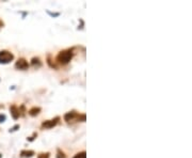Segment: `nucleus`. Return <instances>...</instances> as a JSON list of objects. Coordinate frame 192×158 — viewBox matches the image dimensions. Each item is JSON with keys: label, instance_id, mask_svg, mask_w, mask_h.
<instances>
[{"label": "nucleus", "instance_id": "14", "mask_svg": "<svg viewBox=\"0 0 192 158\" xmlns=\"http://www.w3.org/2000/svg\"><path fill=\"white\" fill-rule=\"evenodd\" d=\"M36 137H38V133H33V135H32L31 137L27 138V140H28L29 142H32V141L34 140V139H35V138H36Z\"/></svg>", "mask_w": 192, "mask_h": 158}, {"label": "nucleus", "instance_id": "10", "mask_svg": "<svg viewBox=\"0 0 192 158\" xmlns=\"http://www.w3.org/2000/svg\"><path fill=\"white\" fill-rule=\"evenodd\" d=\"M46 62H47V64L49 65V67L55 68V70H58V65H57L56 62H53V60L51 59V55H48V56H47V60H46Z\"/></svg>", "mask_w": 192, "mask_h": 158}, {"label": "nucleus", "instance_id": "15", "mask_svg": "<svg viewBox=\"0 0 192 158\" xmlns=\"http://www.w3.org/2000/svg\"><path fill=\"white\" fill-rule=\"evenodd\" d=\"M17 129H19V125H18V124H16L15 126H13L12 128H10V130H9V131H10V133H13V131H16Z\"/></svg>", "mask_w": 192, "mask_h": 158}, {"label": "nucleus", "instance_id": "18", "mask_svg": "<svg viewBox=\"0 0 192 158\" xmlns=\"http://www.w3.org/2000/svg\"><path fill=\"white\" fill-rule=\"evenodd\" d=\"M4 27V23L2 21V19H0V28H3Z\"/></svg>", "mask_w": 192, "mask_h": 158}, {"label": "nucleus", "instance_id": "12", "mask_svg": "<svg viewBox=\"0 0 192 158\" xmlns=\"http://www.w3.org/2000/svg\"><path fill=\"white\" fill-rule=\"evenodd\" d=\"M57 158H67V157L64 152H62L61 150H58V152H57Z\"/></svg>", "mask_w": 192, "mask_h": 158}, {"label": "nucleus", "instance_id": "8", "mask_svg": "<svg viewBox=\"0 0 192 158\" xmlns=\"http://www.w3.org/2000/svg\"><path fill=\"white\" fill-rule=\"evenodd\" d=\"M31 65L33 67H35V68H40V67L43 65V63L38 57H34V58H32L31 59Z\"/></svg>", "mask_w": 192, "mask_h": 158}, {"label": "nucleus", "instance_id": "9", "mask_svg": "<svg viewBox=\"0 0 192 158\" xmlns=\"http://www.w3.org/2000/svg\"><path fill=\"white\" fill-rule=\"evenodd\" d=\"M41 111H42V109L40 108V107H32V108L28 111V113L30 116H36L40 114Z\"/></svg>", "mask_w": 192, "mask_h": 158}, {"label": "nucleus", "instance_id": "5", "mask_svg": "<svg viewBox=\"0 0 192 158\" xmlns=\"http://www.w3.org/2000/svg\"><path fill=\"white\" fill-rule=\"evenodd\" d=\"M29 63L28 61L24 58H19V59L16 61V63H15V67L17 68V70H26L29 68Z\"/></svg>", "mask_w": 192, "mask_h": 158}, {"label": "nucleus", "instance_id": "13", "mask_svg": "<svg viewBox=\"0 0 192 158\" xmlns=\"http://www.w3.org/2000/svg\"><path fill=\"white\" fill-rule=\"evenodd\" d=\"M38 158H50V153H40L38 155Z\"/></svg>", "mask_w": 192, "mask_h": 158}, {"label": "nucleus", "instance_id": "7", "mask_svg": "<svg viewBox=\"0 0 192 158\" xmlns=\"http://www.w3.org/2000/svg\"><path fill=\"white\" fill-rule=\"evenodd\" d=\"M34 155H35L34 151H32V150H23L20 152V157L23 158H31Z\"/></svg>", "mask_w": 192, "mask_h": 158}, {"label": "nucleus", "instance_id": "1", "mask_svg": "<svg viewBox=\"0 0 192 158\" xmlns=\"http://www.w3.org/2000/svg\"><path fill=\"white\" fill-rule=\"evenodd\" d=\"M74 57V48L61 50L57 56V62L61 65H66L70 62V60Z\"/></svg>", "mask_w": 192, "mask_h": 158}, {"label": "nucleus", "instance_id": "3", "mask_svg": "<svg viewBox=\"0 0 192 158\" xmlns=\"http://www.w3.org/2000/svg\"><path fill=\"white\" fill-rule=\"evenodd\" d=\"M14 60V55L8 50L0 51V64H8Z\"/></svg>", "mask_w": 192, "mask_h": 158}, {"label": "nucleus", "instance_id": "4", "mask_svg": "<svg viewBox=\"0 0 192 158\" xmlns=\"http://www.w3.org/2000/svg\"><path fill=\"white\" fill-rule=\"evenodd\" d=\"M60 122V116H56L51 120H47V121H44L42 123V128L43 129H50V128H53L55 126H57Z\"/></svg>", "mask_w": 192, "mask_h": 158}, {"label": "nucleus", "instance_id": "17", "mask_svg": "<svg viewBox=\"0 0 192 158\" xmlns=\"http://www.w3.org/2000/svg\"><path fill=\"white\" fill-rule=\"evenodd\" d=\"M47 13H48L50 16H53V17H57V16H59V15H60L59 12H57V13H51L50 11H47Z\"/></svg>", "mask_w": 192, "mask_h": 158}, {"label": "nucleus", "instance_id": "16", "mask_svg": "<svg viewBox=\"0 0 192 158\" xmlns=\"http://www.w3.org/2000/svg\"><path fill=\"white\" fill-rule=\"evenodd\" d=\"M5 120H7V116L5 114H0V123L5 122Z\"/></svg>", "mask_w": 192, "mask_h": 158}, {"label": "nucleus", "instance_id": "11", "mask_svg": "<svg viewBox=\"0 0 192 158\" xmlns=\"http://www.w3.org/2000/svg\"><path fill=\"white\" fill-rule=\"evenodd\" d=\"M73 158H87V153H85L84 151L79 152V153H77Z\"/></svg>", "mask_w": 192, "mask_h": 158}, {"label": "nucleus", "instance_id": "19", "mask_svg": "<svg viewBox=\"0 0 192 158\" xmlns=\"http://www.w3.org/2000/svg\"><path fill=\"white\" fill-rule=\"evenodd\" d=\"M0 158H2V154L1 153H0Z\"/></svg>", "mask_w": 192, "mask_h": 158}, {"label": "nucleus", "instance_id": "6", "mask_svg": "<svg viewBox=\"0 0 192 158\" xmlns=\"http://www.w3.org/2000/svg\"><path fill=\"white\" fill-rule=\"evenodd\" d=\"M10 112H11V116L14 120H17L20 114H19V110H18V107L16 105H12L10 107Z\"/></svg>", "mask_w": 192, "mask_h": 158}, {"label": "nucleus", "instance_id": "2", "mask_svg": "<svg viewBox=\"0 0 192 158\" xmlns=\"http://www.w3.org/2000/svg\"><path fill=\"white\" fill-rule=\"evenodd\" d=\"M64 121L66 123H75V122H85L87 116L84 113H78L76 111H70L64 114Z\"/></svg>", "mask_w": 192, "mask_h": 158}]
</instances>
